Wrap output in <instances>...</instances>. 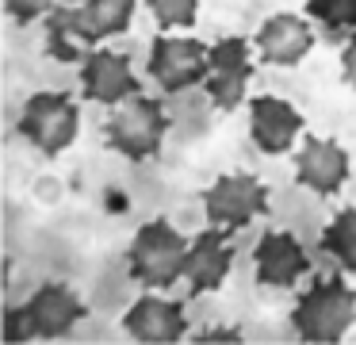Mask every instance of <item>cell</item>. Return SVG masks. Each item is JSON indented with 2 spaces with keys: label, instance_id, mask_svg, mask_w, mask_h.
I'll list each match as a JSON object with an SVG mask.
<instances>
[{
  "label": "cell",
  "instance_id": "obj_1",
  "mask_svg": "<svg viewBox=\"0 0 356 345\" xmlns=\"http://www.w3.org/2000/svg\"><path fill=\"white\" fill-rule=\"evenodd\" d=\"M184 257H188V238L172 227L169 219H154L138 227L127 250V273L142 288H172L184 276Z\"/></svg>",
  "mask_w": 356,
  "mask_h": 345
},
{
  "label": "cell",
  "instance_id": "obj_2",
  "mask_svg": "<svg viewBox=\"0 0 356 345\" xmlns=\"http://www.w3.org/2000/svg\"><path fill=\"white\" fill-rule=\"evenodd\" d=\"M356 322V291L341 276L314 280L291 311V330L302 342H341Z\"/></svg>",
  "mask_w": 356,
  "mask_h": 345
},
{
  "label": "cell",
  "instance_id": "obj_3",
  "mask_svg": "<svg viewBox=\"0 0 356 345\" xmlns=\"http://www.w3.org/2000/svg\"><path fill=\"white\" fill-rule=\"evenodd\" d=\"M165 130H169V115L157 96L134 92L123 104L111 107L108 123H104V138L115 153H123L127 161H146L161 150Z\"/></svg>",
  "mask_w": 356,
  "mask_h": 345
},
{
  "label": "cell",
  "instance_id": "obj_4",
  "mask_svg": "<svg viewBox=\"0 0 356 345\" xmlns=\"http://www.w3.org/2000/svg\"><path fill=\"white\" fill-rule=\"evenodd\" d=\"M85 319V303L65 284H42L24 307H12L4 319V337L8 342H27V337H62Z\"/></svg>",
  "mask_w": 356,
  "mask_h": 345
},
{
  "label": "cell",
  "instance_id": "obj_5",
  "mask_svg": "<svg viewBox=\"0 0 356 345\" xmlns=\"http://www.w3.org/2000/svg\"><path fill=\"white\" fill-rule=\"evenodd\" d=\"M268 211V184H261L249 173H226L203 192V215L218 230H241L257 215Z\"/></svg>",
  "mask_w": 356,
  "mask_h": 345
},
{
  "label": "cell",
  "instance_id": "obj_6",
  "mask_svg": "<svg viewBox=\"0 0 356 345\" xmlns=\"http://www.w3.org/2000/svg\"><path fill=\"white\" fill-rule=\"evenodd\" d=\"M77 123H81L77 104L62 92H35L19 112L24 138L31 146H39L42 153H62L77 138Z\"/></svg>",
  "mask_w": 356,
  "mask_h": 345
},
{
  "label": "cell",
  "instance_id": "obj_7",
  "mask_svg": "<svg viewBox=\"0 0 356 345\" xmlns=\"http://www.w3.org/2000/svg\"><path fill=\"white\" fill-rule=\"evenodd\" d=\"M211 69V46L200 38H177V35H154L149 46V77L165 92H180L207 81Z\"/></svg>",
  "mask_w": 356,
  "mask_h": 345
},
{
  "label": "cell",
  "instance_id": "obj_8",
  "mask_svg": "<svg viewBox=\"0 0 356 345\" xmlns=\"http://www.w3.org/2000/svg\"><path fill=\"white\" fill-rule=\"evenodd\" d=\"M253 46L241 35H226L211 46V69H207V89L211 104L222 107V112H234V107L245 100V89L253 81Z\"/></svg>",
  "mask_w": 356,
  "mask_h": 345
},
{
  "label": "cell",
  "instance_id": "obj_9",
  "mask_svg": "<svg viewBox=\"0 0 356 345\" xmlns=\"http://www.w3.org/2000/svg\"><path fill=\"white\" fill-rule=\"evenodd\" d=\"M295 181L307 184L318 196H337L341 184L348 181V153L333 138L307 135L295 153Z\"/></svg>",
  "mask_w": 356,
  "mask_h": 345
},
{
  "label": "cell",
  "instance_id": "obj_10",
  "mask_svg": "<svg viewBox=\"0 0 356 345\" xmlns=\"http://www.w3.org/2000/svg\"><path fill=\"white\" fill-rule=\"evenodd\" d=\"M123 330L134 342H180L188 334V314L177 299H165L157 288H149L123 314Z\"/></svg>",
  "mask_w": 356,
  "mask_h": 345
},
{
  "label": "cell",
  "instance_id": "obj_11",
  "mask_svg": "<svg viewBox=\"0 0 356 345\" xmlns=\"http://www.w3.org/2000/svg\"><path fill=\"white\" fill-rule=\"evenodd\" d=\"M81 84H85V96L96 104H123L127 96H134L138 89V77L131 69V58L119 50H92L81 61Z\"/></svg>",
  "mask_w": 356,
  "mask_h": 345
},
{
  "label": "cell",
  "instance_id": "obj_12",
  "mask_svg": "<svg viewBox=\"0 0 356 345\" xmlns=\"http://www.w3.org/2000/svg\"><path fill=\"white\" fill-rule=\"evenodd\" d=\"M257 50H261V61H268V66H299L314 50V27H310V20L291 12L268 15L257 27Z\"/></svg>",
  "mask_w": 356,
  "mask_h": 345
},
{
  "label": "cell",
  "instance_id": "obj_13",
  "mask_svg": "<svg viewBox=\"0 0 356 345\" xmlns=\"http://www.w3.org/2000/svg\"><path fill=\"white\" fill-rule=\"evenodd\" d=\"M249 135L264 153H284L302 135V115L280 96H253L249 100Z\"/></svg>",
  "mask_w": 356,
  "mask_h": 345
},
{
  "label": "cell",
  "instance_id": "obj_14",
  "mask_svg": "<svg viewBox=\"0 0 356 345\" xmlns=\"http://www.w3.org/2000/svg\"><path fill=\"white\" fill-rule=\"evenodd\" d=\"M307 250L291 230H268L257 242V280L264 288H291L299 276H307Z\"/></svg>",
  "mask_w": 356,
  "mask_h": 345
},
{
  "label": "cell",
  "instance_id": "obj_15",
  "mask_svg": "<svg viewBox=\"0 0 356 345\" xmlns=\"http://www.w3.org/2000/svg\"><path fill=\"white\" fill-rule=\"evenodd\" d=\"M230 265H234V250L226 245V230L211 227L188 242L184 280L192 291H215V288H222Z\"/></svg>",
  "mask_w": 356,
  "mask_h": 345
},
{
  "label": "cell",
  "instance_id": "obj_16",
  "mask_svg": "<svg viewBox=\"0 0 356 345\" xmlns=\"http://www.w3.org/2000/svg\"><path fill=\"white\" fill-rule=\"evenodd\" d=\"M96 50V38L88 35L81 8L62 0L47 12V54L58 61H85Z\"/></svg>",
  "mask_w": 356,
  "mask_h": 345
},
{
  "label": "cell",
  "instance_id": "obj_17",
  "mask_svg": "<svg viewBox=\"0 0 356 345\" xmlns=\"http://www.w3.org/2000/svg\"><path fill=\"white\" fill-rule=\"evenodd\" d=\"M134 4L138 0H81V20H85L88 35L100 43V38H111L119 35V31H127V23H131L134 15Z\"/></svg>",
  "mask_w": 356,
  "mask_h": 345
},
{
  "label": "cell",
  "instance_id": "obj_18",
  "mask_svg": "<svg viewBox=\"0 0 356 345\" xmlns=\"http://www.w3.org/2000/svg\"><path fill=\"white\" fill-rule=\"evenodd\" d=\"M322 250L337 261L345 273H356V207H341L322 230Z\"/></svg>",
  "mask_w": 356,
  "mask_h": 345
},
{
  "label": "cell",
  "instance_id": "obj_19",
  "mask_svg": "<svg viewBox=\"0 0 356 345\" xmlns=\"http://www.w3.org/2000/svg\"><path fill=\"white\" fill-rule=\"evenodd\" d=\"M307 15L322 23L333 43L356 31V0H307Z\"/></svg>",
  "mask_w": 356,
  "mask_h": 345
},
{
  "label": "cell",
  "instance_id": "obj_20",
  "mask_svg": "<svg viewBox=\"0 0 356 345\" xmlns=\"http://www.w3.org/2000/svg\"><path fill=\"white\" fill-rule=\"evenodd\" d=\"M149 12H154V20L161 31L192 27L195 12H200V0H149Z\"/></svg>",
  "mask_w": 356,
  "mask_h": 345
},
{
  "label": "cell",
  "instance_id": "obj_21",
  "mask_svg": "<svg viewBox=\"0 0 356 345\" xmlns=\"http://www.w3.org/2000/svg\"><path fill=\"white\" fill-rule=\"evenodd\" d=\"M4 8H8L12 20L31 23V20H39V15H47L50 8H54V0H4Z\"/></svg>",
  "mask_w": 356,
  "mask_h": 345
},
{
  "label": "cell",
  "instance_id": "obj_22",
  "mask_svg": "<svg viewBox=\"0 0 356 345\" xmlns=\"http://www.w3.org/2000/svg\"><path fill=\"white\" fill-rule=\"evenodd\" d=\"M341 77L356 89V31L345 38V50H341Z\"/></svg>",
  "mask_w": 356,
  "mask_h": 345
},
{
  "label": "cell",
  "instance_id": "obj_23",
  "mask_svg": "<svg viewBox=\"0 0 356 345\" xmlns=\"http://www.w3.org/2000/svg\"><path fill=\"white\" fill-rule=\"evenodd\" d=\"M192 342H241V330L238 326H215V330H200Z\"/></svg>",
  "mask_w": 356,
  "mask_h": 345
},
{
  "label": "cell",
  "instance_id": "obj_24",
  "mask_svg": "<svg viewBox=\"0 0 356 345\" xmlns=\"http://www.w3.org/2000/svg\"><path fill=\"white\" fill-rule=\"evenodd\" d=\"M70 4H73V0H70Z\"/></svg>",
  "mask_w": 356,
  "mask_h": 345
}]
</instances>
